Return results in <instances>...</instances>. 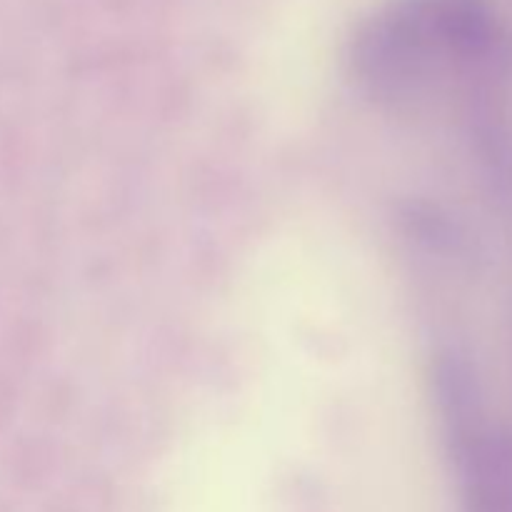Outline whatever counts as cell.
Instances as JSON below:
<instances>
[{
  "instance_id": "2",
  "label": "cell",
  "mask_w": 512,
  "mask_h": 512,
  "mask_svg": "<svg viewBox=\"0 0 512 512\" xmlns=\"http://www.w3.org/2000/svg\"><path fill=\"white\" fill-rule=\"evenodd\" d=\"M463 488L470 512H512V450L495 440L465 448Z\"/></svg>"
},
{
  "instance_id": "1",
  "label": "cell",
  "mask_w": 512,
  "mask_h": 512,
  "mask_svg": "<svg viewBox=\"0 0 512 512\" xmlns=\"http://www.w3.org/2000/svg\"><path fill=\"white\" fill-rule=\"evenodd\" d=\"M498 30L483 0H403L370 25L353 48L358 88L385 108L418 100L445 58L493 53Z\"/></svg>"
}]
</instances>
